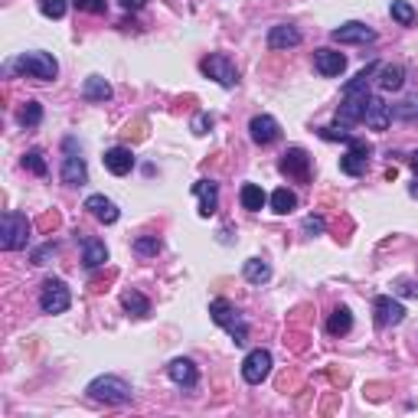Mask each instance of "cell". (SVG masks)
<instances>
[{
	"instance_id": "obj_1",
	"label": "cell",
	"mask_w": 418,
	"mask_h": 418,
	"mask_svg": "<svg viewBox=\"0 0 418 418\" xmlns=\"http://www.w3.org/2000/svg\"><path fill=\"white\" fill-rule=\"evenodd\" d=\"M373 72H376V66H366L356 79H350V82L343 86V102H340V108H337V121H340L343 128L359 124V121H363V115H366L369 76H373Z\"/></svg>"
},
{
	"instance_id": "obj_2",
	"label": "cell",
	"mask_w": 418,
	"mask_h": 418,
	"mask_svg": "<svg viewBox=\"0 0 418 418\" xmlns=\"http://www.w3.org/2000/svg\"><path fill=\"white\" fill-rule=\"evenodd\" d=\"M209 317H213L216 327H222V330H226L232 340H236V347L248 343V324L242 320V314L232 308L226 298H216L213 304H209Z\"/></svg>"
},
{
	"instance_id": "obj_3",
	"label": "cell",
	"mask_w": 418,
	"mask_h": 418,
	"mask_svg": "<svg viewBox=\"0 0 418 418\" xmlns=\"http://www.w3.org/2000/svg\"><path fill=\"white\" fill-rule=\"evenodd\" d=\"M88 399L105 402V405H128L131 402V385L121 376H98L88 383Z\"/></svg>"
},
{
	"instance_id": "obj_4",
	"label": "cell",
	"mask_w": 418,
	"mask_h": 418,
	"mask_svg": "<svg viewBox=\"0 0 418 418\" xmlns=\"http://www.w3.org/2000/svg\"><path fill=\"white\" fill-rule=\"evenodd\" d=\"M26 242H30V219L17 209L4 213V219H0V248L4 252H20V248H26Z\"/></svg>"
},
{
	"instance_id": "obj_5",
	"label": "cell",
	"mask_w": 418,
	"mask_h": 418,
	"mask_svg": "<svg viewBox=\"0 0 418 418\" xmlns=\"http://www.w3.org/2000/svg\"><path fill=\"white\" fill-rule=\"evenodd\" d=\"M13 69H17L20 76L26 79H40V82H52L56 79V72H59V66H56V59H52L50 52H23L17 62H13Z\"/></svg>"
},
{
	"instance_id": "obj_6",
	"label": "cell",
	"mask_w": 418,
	"mask_h": 418,
	"mask_svg": "<svg viewBox=\"0 0 418 418\" xmlns=\"http://www.w3.org/2000/svg\"><path fill=\"white\" fill-rule=\"evenodd\" d=\"M69 304H72L69 284L62 281V278H46L43 291H40V308H43V314H66Z\"/></svg>"
},
{
	"instance_id": "obj_7",
	"label": "cell",
	"mask_w": 418,
	"mask_h": 418,
	"mask_svg": "<svg viewBox=\"0 0 418 418\" xmlns=\"http://www.w3.org/2000/svg\"><path fill=\"white\" fill-rule=\"evenodd\" d=\"M199 69H203V76H209L213 82H219L222 88H232L236 82H239V69H236V62H232L229 56H222V52L206 56V59L199 62Z\"/></svg>"
},
{
	"instance_id": "obj_8",
	"label": "cell",
	"mask_w": 418,
	"mask_h": 418,
	"mask_svg": "<svg viewBox=\"0 0 418 418\" xmlns=\"http://www.w3.org/2000/svg\"><path fill=\"white\" fill-rule=\"evenodd\" d=\"M369 154H373V147H369L366 141H356V137H353L350 151L340 157V170L347 173V177H363V173L369 170Z\"/></svg>"
},
{
	"instance_id": "obj_9",
	"label": "cell",
	"mask_w": 418,
	"mask_h": 418,
	"mask_svg": "<svg viewBox=\"0 0 418 418\" xmlns=\"http://www.w3.org/2000/svg\"><path fill=\"white\" fill-rule=\"evenodd\" d=\"M66 151L69 154L62 157V170H59L62 183H66V187H82V183H88V167H86V161L76 154V144H72V141H66Z\"/></svg>"
},
{
	"instance_id": "obj_10",
	"label": "cell",
	"mask_w": 418,
	"mask_h": 418,
	"mask_svg": "<svg viewBox=\"0 0 418 418\" xmlns=\"http://www.w3.org/2000/svg\"><path fill=\"white\" fill-rule=\"evenodd\" d=\"M268 373H272V353L262 350V347L252 350L245 359H242V379H245L248 385H258Z\"/></svg>"
},
{
	"instance_id": "obj_11",
	"label": "cell",
	"mask_w": 418,
	"mask_h": 418,
	"mask_svg": "<svg viewBox=\"0 0 418 418\" xmlns=\"http://www.w3.org/2000/svg\"><path fill=\"white\" fill-rule=\"evenodd\" d=\"M281 173L291 180H298V183H308L310 180V157L304 147H291V151H284L281 157Z\"/></svg>"
},
{
	"instance_id": "obj_12",
	"label": "cell",
	"mask_w": 418,
	"mask_h": 418,
	"mask_svg": "<svg viewBox=\"0 0 418 418\" xmlns=\"http://www.w3.org/2000/svg\"><path fill=\"white\" fill-rule=\"evenodd\" d=\"M373 310H376V327H395L405 320V308L399 301H393L389 294H379L373 301Z\"/></svg>"
},
{
	"instance_id": "obj_13",
	"label": "cell",
	"mask_w": 418,
	"mask_h": 418,
	"mask_svg": "<svg viewBox=\"0 0 418 418\" xmlns=\"http://www.w3.org/2000/svg\"><path fill=\"white\" fill-rule=\"evenodd\" d=\"M330 36H333V43H373L376 30L366 23H359V20H350V23L337 26Z\"/></svg>"
},
{
	"instance_id": "obj_14",
	"label": "cell",
	"mask_w": 418,
	"mask_h": 418,
	"mask_svg": "<svg viewBox=\"0 0 418 418\" xmlns=\"http://www.w3.org/2000/svg\"><path fill=\"white\" fill-rule=\"evenodd\" d=\"M248 134H252L255 144H274L278 134H281V128H278V121H274L272 115H255V118L248 121Z\"/></svg>"
},
{
	"instance_id": "obj_15",
	"label": "cell",
	"mask_w": 418,
	"mask_h": 418,
	"mask_svg": "<svg viewBox=\"0 0 418 418\" xmlns=\"http://www.w3.org/2000/svg\"><path fill=\"white\" fill-rule=\"evenodd\" d=\"M301 43V30L291 23H278L268 30V50L281 52V50H294Z\"/></svg>"
},
{
	"instance_id": "obj_16",
	"label": "cell",
	"mask_w": 418,
	"mask_h": 418,
	"mask_svg": "<svg viewBox=\"0 0 418 418\" xmlns=\"http://www.w3.org/2000/svg\"><path fill=\"white\" fill-rule=\"evenodd\" d=\"M314 69L324 79H333V76H340L343 69H347V56L337 52V50H317L314 52Z\"/></svg>"
},
{
	"instance_id": "obj_17",
	"label": "cell",
	"mask_w": 418,
	"mask_h": 418,
	"mask_svg": "<svg viewBox=\"0 0 418 418\" xmlns=\"http://www.w3.org/2000/svg\"><path fill=\"white\" fill-rule=\"evenodd\" d=\"M363 121H366V128H373V131H385V128H389V121H393V108H389V105H385L383 98L369 95L366 115H363Z\"/></svg>"
},
{
	"instance_id": "obj_18",
	"label": "cell",
	"mask_w": 418,
	"mask_h": 418,
	"mask_svg": "<svg viewBox=\"0 0 418 418\" xmlns=\"http://www.w3.org/2000/svg\"><path fill=\"white\" fill-rule=\"evenodd\" d=\"M193 193L199 197V216L209 219V216L219 209V187H216L213 180H197V183H193Z\"/></svg>"
},
{
	"instance_id": "obj_19",
	"label": "cell",
	"mask_w": 418,
	"mask_h": 418,
	"mask_svg": "<svg viewBox=\"0 0 418 418\" xmlns=\"http://www.w3.org/2000/svg\"><path fill=\"white\" fill-rule=\"evenodd\" d=\"M167 376H170L177 385H183V389H193V385L199 383V373H197V366H193V359H173L170 366H167Z\"/></svg>"
},
{
	"instance_id": "obj_20",
	"label": "cell",
	"mask_w": 418,
	"mask_h": 418,
	"mask_svg": "<svg viewBox=\"0 0 418 418\" xmlns=\"http://www.w3.org/2000/svg\"><path fill=\"white\" fill-rule=\"evenodd\" d=\"M86 209H88V213H92L98 222H105V226L118 222V216H121V213H118V206L111 203L108 197H102V193H92V197L86 199Z\"/></svg>"
},
{
	"instance_id": "obj_21",
	"label": "cell",
	"mask_w": 418,
	"mask_h": 418,
	"mask_svg": "<svg viewBox=\"0 0 418 418\" xmlns=\"http://www.w3.org/2000/svg\"><path fill=\"white\" fill-rule=\"evenodd\" d=\"M105 167L115 177H124V173L134 170V154L128 147H111V151H105Z\"/></svg>"
},
{
	"instance_id": "obj_22",
	"label": "cell",
	"mask_w": 418,
	"mask_h": 418,
	"mask_svg": "<svg viewBox=\"0 0 418 418\" xmlns=\"http://www.w3.org/2000/svg\"><path fill=\"white\" fill-rule=\"evenodd\" d=\"M82 265L86 268H98V265L108 262V248H105L102 239H92V236H82Z\"/></svg>"
},
{
	"instance_id": "obj_23",
	"label": "cell",
	"mask_w": 418,
	"mask_h": 418,
	"mask_svg": "<svg viewBox=\"0 0 418 418\" xmlns=\"http://www.w3.org/2000/svg\"><path fill=\"white\" fill-rule=\"evenodd\" d=\"M82 98H86V102H108V98H111V86L105 82L102 76H88L86 86H82Z\"/></svg>"
},
{
	"instance_id": "obj_24",
	"label": "cell",
	"mask_w": 418,
	"mask_h": 418,
	"mask_svg": "<svg viewBox=\"0 0 418 418\" xmlns=\"http://www.w3.org/2000/svg\"><path fill=\"white\" fill-rule=\"evenodd\" d=\"M121 304H124V310H128L131 317H147L151 314V301H147L141 291H124V294H121Z\"/></svg>"
},
{
	"instance_id": "obj_25",
	"label": "cell",
	"mask_w": 418,
	"mask_h": 418,
	"mask_svg": "<svg viewBox=\"0 0 418 418\" xmlns=\"http://www.w3.org/2000/svg\"><path fill=\"white\" fill-rule=\"evenodd\" d=\"M405 82V69L402 66H383L379 69V88L383 92H399Z\"/></svg>"
},
{
	"instance_id": "obj_26",
	"label": "cell",
	"mask_w": 418,
	"mask_h": 418,
	"mask_svg": "<svg viewBox=\"0 0 418 418\" xmlns=\"http://www.w3.org/2000/svg\"><path fill=\"white\" fill-rule=\"evenodd\" d=\"M239 199H242V209H248V213H258L268 197H265V190L258 187V183H245V187H242V193H239Z\"/></svg>"
},
{
	"instance_id": "obj_27",
	"label": "cell",
	"mask_w": 418,
	"mask_h": 418,
	"mask_svg": "<svg viewBox=\"0 0 418 418\" xmlns=\"http://www.w3.org/2000/svg\"><path fill=\"white\" fill-rule=\"evenodd\" d=\"M353 327V314L350 308H337L330 314V320H327V333H333V337H343V333H350Z\"/></svg>"
},
{
	"instance_id": "obj_28",
	"label": "cell",
	"mask_w": 418,
	"mask_h": 418,
	"mask_svg": "<svg viewBox=\"0 0 418 418\" xmlns=\"http://www.w3.org/2000/svg\"><path fill=\"white\" fill-rule=\"evenodd\" d=\"M242 274H245V281H252V284H265L272 278V268H268V262H262V258H248Z\"/></svg>"
},
{
	"instance_id": "obj_29",
	"label": "cell",
	"mask_w": 418,
	"mask_h": 418,
	"mask_svg": "<svg viewBox=\"0 0 418 418\" xmlns=\"http://www.w3.org/2000/svg\"><path fill=\"white\" fill-rule=\"evenodd\" d=\"M272 209H274L278 216L291 213V209H298V197H294L288 187H278V190L272 193Z\"/></svg>"
},
{
	"instance_id": "obj_30",
	"label": "cell",
	"mask_w": 418,
	"mask_h": 418,
	"mask_svg": "<svg viewBox=\"0 0 418 418\" xmlns=\"http://www.w3.org/2000/svg\"><path fill=\"white\" fill-rule=\"evenodd\" d=\"M17 121L23 124V128H36V124L43 121V105H40V102H26L23 108H20Z\"/></svg>"
},
{
	"instance_id": "obj_31",
	"label": "cell",
	"mask_w": 418,
	"mask_h": 418,
	"mask_svg": "<svg viewBox=\"0 0 418 418\" xmlns=\"http://www.w3.org/2000/svg\"><path fill=\"white\" fill-rule=\"evenodd\" d=\"M389 13H393V20H399L402 26L415 23V7H412V4H405V0H393V4H389Z\"/></svg>"
},
{
	"instance_id": "obj_32",
	"label": "cell",
	"mask_w": 418,
	"mask_h": 418,
	"mask_svg": "<svg viewBox=\"0 0 418 418\" xmlns=\"http://www.w3.org/2000/svg\"><path fill=\"white\" fill-rule=\"evenodd\" d=\"M23 167H26V170H33L36 177H46V173H50V167H46L43 151H40V147H33V151H26V154H23Z\"/></svg>"
},
{
	"instance_id": "obj_33",
	"label": "cell",
	"mask_w": 418,
	"mask_h": 418,
	"mask_svg": "<svg viewBox=\"0 0 418 418\" xmlns=\"http://www.w3.org/2000/svg\"><path fill=\"white\" fill-rule=\"evenodd\" d=\"M393 115H395V118H402V121H415L418 118V95L402 98V102L393 108Z\"/></svg>"
},
{
	"instance_id": "obj_34",
	"label": "cell",
	"mask_w": 418,
	"mask_h": 418,
	"mask_svg": "<svg viewBox=\"0 0 418 418\" xmlns=\"http://www.w3.org/2000/svg\"><path fill=\"white\" fill-rule=\"evenodd\" d=\"M66 0H40V13L43 17H50V20H59V17H66Z\"/></svg>"
},
{
	"instance_id": "obj_35",
	"label": "cell",
	"mask_w": 418,
	"mask_h": 418,
	"mask_svg": "<svg viewBox=\"0 0 418 418\" xmlns=\"http://www.w3.org/2000/svg\"><path fill=\"white\" fill-rule=\"evenodd\" d=\"M213 124H216L213 115H209V111H199L197 118H193V124H190V131L203 137V134H209V131H213Z\"/></svg>"
},
{
	"instance_id": "obj_36",
	"label": "cell",
	"mask_w": 418,
	"mask_h": 418,
	"mask_svg": "<svg viewBox=\"0 0 418 418\" xmlns=\"http://www.w3.org/2000/svg\"><path fill=\"white\" fill-rule=\"evenodd\" d=\"M134 252L137 255H157V252H161V239H157V236H141V239L134 242Z\"/></svg>"
},
{
	"instance_id": "obj_37",
	"label": "cell",
	"mask_w": 418,
	"mask_h": 418,
	"mask_svg": "<svg viewBox=\"0 0 418 418\" xmlns=\"http://www.w3.org/2000/svg\"><path fill=\"white\" fill-rule=\"evenodd\" d=\"M72 4H76V10H86V13H105L108 10L105 0H72Z\"/></svg>"
},
{
	"instance_id": "obj_38",
	"label": "cell",
	"mask_w": 418,
	"mask_h": 418,
	"mask_svg": "<svg viewBox=\"0 0 418 418\" xmlns=\"http://www.w3.org/2000/svg\"><path fill=\"white\" fill-rule=\"evenodd\" d=\"M320 137L324 141H347V144L353 141V134L347 128H320Z\"/></svg>"
},
{
	"instance_id": "obj_39",
	"label": "cell",
	"mask_w": 418,
	"mask_h": 418,
	"mask_svg": "<svg viewBox=\"0 0 418 418\" xmlns=\"http://www.w3.org/2000/svg\"><path fill=\"white\" fill-rule=\"evenodd\" d=\"M52 255H56V242H46L43 248H36L33 252V265H46Z\"/></svg>"
},
{
	"instance_id": "obj_40",
	"label": "cell",
	"mask_w": 418,
	"mask_h": 418,
	"mask_svg": "<svg viewBox=\"0 0 418 418\" xmlns=\"http://www.w3.org/2000/svg\"><path fill=\"white\" fill-rule=\"evenodd\" d=\"M324 229H327V222L320 219V216H308V219H304V232H308V236H320Z\"/></svg>"
},
{
	"instance_id": "obj_41",
	"label": "cell",
	"mask_w": 418,
	"mask_h": 418,
	"mask_svg": "<svg viewBox=\"0 0 418 418\" xmlns=\"http://www.w3.org/2000/svg\"><path fill=\"white\" fill-rule=\"evenodd\" d=\"M395 291H399L402 298H418V284L415 281H399L395 284Z\"/></svg>"
},
{
	"instance_id": "obj_42",
	"label": "cell",
	"mask_w": 418,
	"mask_h": 418,
	"mask_svg": "<svg viewBox=\"0 0 418 418\" xmlns=\"http://www.w3.org/2000/svg\"><path fill=\"white\" fill-rule=\"evenodd\" d=\"M118 4H121L124 10H141V7L147 4V0H118Z\"/></svg>"
},
{
	"instance_id": "obj_43",
	"label": "cell",
	"mask_w": 418,
	"mask_h": 418,
	"mask_svg": "<svg viewBox=\"0 0 418 418\" xmlns=\"http://www.w3.org/2000/svg\"><path fill=\"white\" fill-rule=\"evenodd\" d=\"M409 163H412V170H415V173H418V151H415V154H412V157H409Z\"/></svg>"
}]
</instances>
